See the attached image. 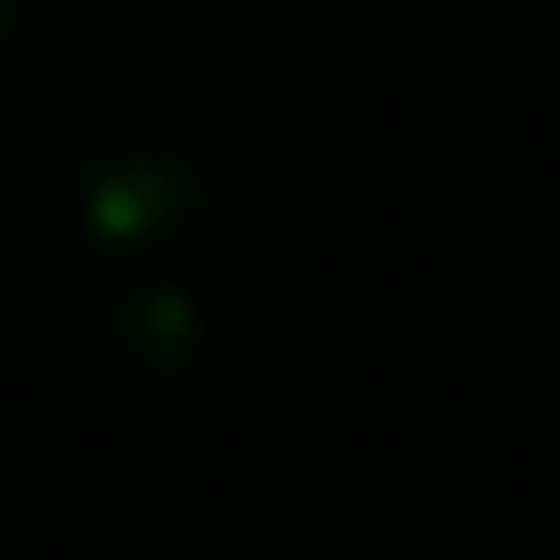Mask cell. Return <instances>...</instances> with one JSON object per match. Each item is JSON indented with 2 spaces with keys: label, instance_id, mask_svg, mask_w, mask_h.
Returning a JSON list of instances; mask_svg holds the SVG:
<instances>
[{
  "label": "cell",
  "instance_id": "1",
  "mask_svg": "<svg viewBox=\"0 0 560 560\" xmlns=\"http://www.w3.org/2000/svg\"><path fill=\"white\" fill-rule=\"evenodd\" d=\"M78 215L108 246H162L192 231L215 200V147L200 116L170 101H116L70 147Z\"/></svg>",
  "mask_w": 560,
  "mask_h": 560
},
{
  "label": "cell",
  "instance_id": "2",
  "mask_svg": "<svg viewBox=\"0 0 560 560\" xmlns=\"http://www.w3.org/2000/svg\"><path fill=\"white\" fill-rule=\"evenodd\" d=\"M85 369L101 392L162 407L200 369V307L177 284H124L85 315Z\"/></svg>",
  "mask_w": 560,
  "mask_h": 560
},
{
  "label": "cell",
  "instance_id": "3",
  "mask_svg": "<svg viewBox=\"0 0 560 560\" xmlns=\"http://www.w3.org/2000/svg\"><path fill=\"white\" fill-rule=\"evenodd\" d=\"M47 24V0H0V62H9L16 47H32Z\"/></svg>",
  "mask_w": 560,
  "mask_h": 560
}]
</instances>
